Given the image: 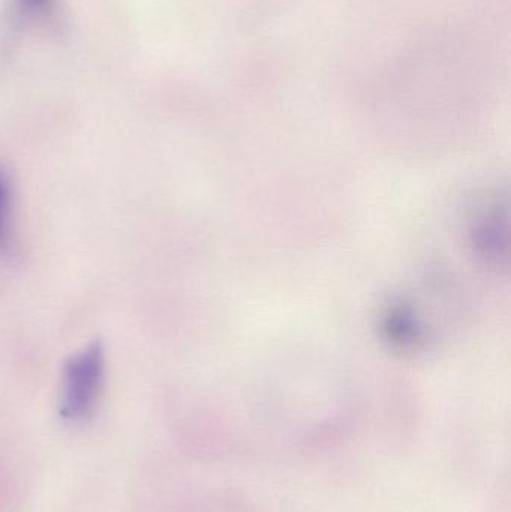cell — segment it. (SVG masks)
Instances as JSON below:
<instances>
[{
    "instance_id": "obj_1",
    "label": "cell",
    "mask_w": 511,
    "mask_h": 512,
    "mask_svg": "<svg viewBox=\"0 0 511 512\" xmlns=\"http://www.w3.org/2000/svg\"><path fill=\"white\" fill-rule=\"evenodd\" d=\"M105 379V349L99 340L72 355L63 367L59 414L65 423L89 420L98 406Z\"/></svg>"
},
{
    "instance_id": "obj_3",
    "label": "cell",
    "mask_w": 511,
    "mask_h": 512,
    "mask_svg": "<svg viewBox=\"0 0 511 512\" xmlns=\"http://www.w3.org/2000/svg\"><path fill=\"white\" fill-rule=\"evenodd\" d=\"M56 0H20V9L27 17L42 20L53 12Z\"/></svg>"
},
{
    "instance_id": "obj_2",
    "label": "cell",
    "mask_w": 511,
    "mask_h": 512,
    "mask_svg": "<svg viewBox=\"0 0 511 512\" xmlns=\"http://www.w3.org/2000/svg\"><path fill=\"white\" fill-rule=\"evenodd\" d=\"M9 204H11V186L8 179L0 174V251L8 246Z\"/></svg>"
}]
</instances>
